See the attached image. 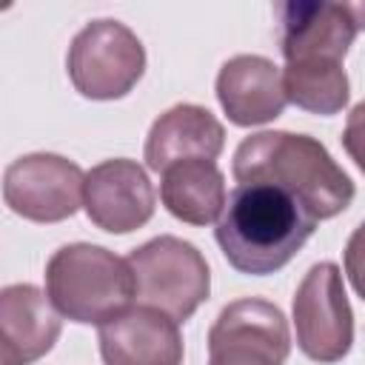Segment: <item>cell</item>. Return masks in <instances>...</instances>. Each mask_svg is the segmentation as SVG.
Here are the masks:
<instances>
[{
	"mask_svg": "<svg viewBox=\"0 0 365 365\" xmlns=\"http://www.w3.org/2000/svg\"><path fill=\"white\" fill-rule=\"evenodd\" d=\"M314 231L317 220L294 194L265 182H245L228 194L214 237L234 271L265 277L285 268Z\"/></svg>",
	"mask_w": 365,
	"mask_h": 365,
	"instance_id": "cell-1",
	"label": "cell"
},
{
	"mask_svg": "<svg viewBox=\"0 0 365 365\" xmlns=\"http://www.w3.org/2000/svg\"><path fill=\"white\" fill-rule=\"evenodd\" d=\"M237 185L265 182L294 194L308 214L331 220L354 202V182L328 154V148L311 134L294 131H259L245 137L231 163Z\"/></svg>",
	"mask_w": 365,
	"mask_h": 365,
	"instance_id": "cell-2",
	"label": "cell"
},
{
	"mask_svg": "<svg viewBox=\"0 0 365 365\" xmlns=\"http://www.w3.org/2000/svg\"><path fill=\"white\" fill-rule=\"evenodd\" d=\"M46 294L60 317L103 325L137 299L128 259L91 242H71L46 262Z\"/></svg>",
	"mask_w": 365,
	"mask_h": 365,
	"instance_id": "cell-3",
	"label": "cell"
},
{
	"mask_svg": "<svg viewBox=\"0 0 365 365\" xmlns=\"http://www.w3.org/2000/svg\"><path fill=\"white\" fill-rule=\"evenodd\" d=\"M137 299L140 305L157 308L168 314L174 322H185L194 317V311L208 299L211 291V271L205 257L197 251V245L163 234L140 248H134L128 257Z\"/></svg>",
	"mask_w": 365,
	"mask_h": 365,
	"instance_id": "cell-4",
	"label": "cell"
},
{
	"mask_svg": "<svg viewBox=\"0 0 365 365\" xmlns=\"http://www.w3.org/2000/svg\"><path fill=\"white\" fill-rule=\"evenodd\" d=\"M71 86L88 100L125 97L145 71V48L140 37L120 20L103 17L83 26L66 54Z\"/></svg>",
	"mask_w": 365,
	"mask_h": 365,
	"instance_id": "cell-5",
	"label": "cell"
},
{
	"mask_svg": "<svg viewBox=\"0 0 365 365\" xmlns=\"http://www.w3.org/2000/svg\"><path fill=\"white\" fill-rule=\"evenodd\" d=\"M294 331L299 351L322 365L339 362L354 345V311L334 262H317L294 294Z\"/></svg>",
	"mask_w": 365,
	"mask_h": 365,
	"instance_id": "cell-6",
	"label": "cell"
},
{
	"mask_svg": "<svg viewBox=\"0 0 365 365\" xmlns=\"http://www.w3.org/2000/svg\"><path fill=\"white\" fill-rule=\"evenodd\" d=\"M86 194V171L48 151L26 154L9 163L3 174V200L9 211L31 222H63L77 214Z\"/></svg>",
	"mask_w": 365,
	"mask_h": 365,
	"instance_id": "cell-7",
	"label": "cell"
},
{
	"mask_svg": "<svg viewBox=\"0 0 365 365\" xmlns=\"http://www.w3.org/2000/svg\"><path fill=\"white\" fill-rule=\"evenodd\" d=\"M288 354L285 314L259 297L228 302L208 331V365H285Z\"/></svg>",
	"mask_w": 365,
	"mask_h": 365,
	"instance_id": "cell-8",
	"label": "cell"
},
{
	"mask_svg": "<svg viewBox=\"0 0 365 365\" xmlns=\"http://www.w3.org/2000/svg\"><path fill=\"white\" fill-rule=\"evenodd\" d=\"M362 29L365 3L288 0L279 6V51L285 63H342Z\"/></svg>",
	"mask_w": 365,
	"mask_h": 365,
	"instance_id": "cell-9",
	"label": "cell"
},
{
	"mask_svg": "<svg viewBox=\"0 0 365 365\" xmlns=\"http://www.w3.org/2000/svg\"><path fill=\"white\" fill-rule=\"evenodd\" d=\"M154 185L134 160H103L86 171V217L108 234H131L154 217Z\"/></svg>",
	"mask_w": 365,
	"mask_h": 365,
	"instance_id": "cell-10",
	"label": "cell"
},
{
	"mask_svg": "<svg viewBox=\"0 0 365 365\" xmlns=\"http://www.w3.org/2000/svg\"><path fill=\"white\" fill-rule=\"evenodd\" d=\"M97 342L106 365H182L185 354L180 322L148 305L125 308L103 322Z\"/></svg>",
	"mask_w": 365,
	"mask_h": 365,
	"instance_id": "cell-11",
	"label": "cell"
},
{
	"mask_svg": "<svg viewBox=\"0 0 365 365\" xmlns=\"http://www.w3.org/2000/svg\"><path fill=\"white\" fill-rule=\"evenodd\" d=\"M214 88L225 117L240 128L265 125L288 106L282 71L262 54H237L225 60Z\"/></svg>",
	"mask_w": 365,
	"mask_h": 365,
	"instance_id": "cell-12",
	"label": "cell"
},
{
	"mask_svg": "<svg viewBox=\"0 0 365 365\" xmlns=\"http://www.w3.org/2000/svg\"><path fill=\"white\" fill-rule=\"evenodd\" d=\"M60 314L37 285L14 282L0 291L3 365H31L46 356L60 336Z\"/></svg>",
	"mask_w": 365,
	"mask_h": 365,
	"instance_id": "cell-13",
	"label": "cell"
},
{
	"mask_svg": "<svg viewBox=\"0 0 365 365\" xmlns=\"http://www.w3.org/2000/svg\"><path fill=\"white\" fill-rule=\"evenodd\" d=\"M225 145L222 123L197 103H177L163 111L145 137V165L157 174L185 160H217Z\"/></svg>",
	"mask_w": 365,
	"mask_h": 365,
	"instance_id": "cell-14",
	"label": "cell"
},
{
	"mask_svg": "<svg viewBox=\"0 0 365 365\" xmlns=\"http://www.w3.org/2000/svg\"><path fill=\"white\" fill-rule=\"evenodd\" d=\"M160 200L171 217L188 225L217 222L228 191L225 177L214 160H185L163 171Z\"/></svg>",
	"mask_w": 365,
	"mask_h": 365,
	"instance_id": "cell-15",
	"label": "cell"
},
{
	"mask_svg": "<svg viewBox=\"0 0 365 365\" xmlns=\"http://www.w3.org/2000/svg\"><path fill=\"white\" fill-rule=\"evenodd\" d=\"M282 86L288 103L302 111L331 117L348 106L351 86L342 63L319 60V63H285Z\"/></svg>",
	"mask_w": 365,
	"mask_h": 365,
	"instance_id": "cell-16",
	"label": "cell"
},
{
	"mask_svg": "<svg viewBox=\"0 0 365 365\" xmlns=\"http://www.w3.org/2000/svg\"><path fill=\"white\" fill-rule=\"evenodd\" d=\"M342 265L348 274V282L354 285L356 297L365 299V222H359L354 228V234L345 242V254H342Z\"/></svg>",
	"mask_w": 365,
	"mask_h": 365,
	"instance_id": "cell-17",
	"label": "cell"
},
{
	"mask_svg": "<svg viewBox=\"0 0 365 365\" xmlns=\"http://www.w3.org/2000/svg\"><path fill=\"white\" fill-rule=\"evenodd\" d=\"M342 148L348 151V157L356 163V168L365 174V100L356 103L345 120V131H342Z\"/></svg>",
	"mask_w": 365,
	"mask_h": 365,
	"instance_id": "cell-18",
	"label": "cell"
}]
</instances>
